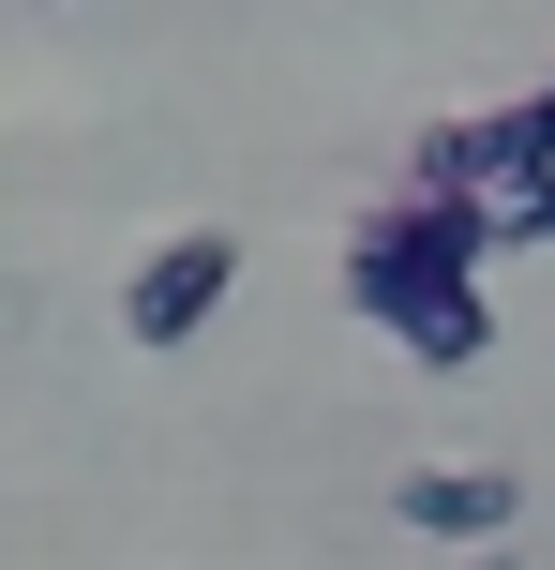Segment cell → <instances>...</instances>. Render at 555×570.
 <instances>
[{
    "label": "cell",
    "instance_id": "3957f363",
    "mask_svg": "<svg viewBox=\"0 0 555 570\" xmlns=\"http://www.w3.org/2000/svg\"><path fill=\"white\" fill-rule=\"evenodd\" d=\"M541 166H555L541 90H526V106H480V120H436V136L406 150V180H420V196H466V210H496L511 180H541Z\"/></svg>",
    "mask_w": 555,
    "mask_h": 570
},
{
    "label": "cell",
    "instance_id": "6da1fadb",
    "mask_svg": "<svg viewBox=\"0 0 555 570\" xmlns=\"http://www.w3.org/2000/svg\"><path fill=\"white\" fill-rule=\"evenodd\" d=\"M496 210H466V196H390L376 226L346 240V315L360 331H390L420 375H466L480 345H496Z\"/></svg>",
    "mask_w": 555,
    "mask_h": 570
},
{
    "label": "cell",
    "instance_id": "8992f818",
    "mask_svg": "<svg viewBox=\"0 0 555 570\" xmlns=\"http://www.w3.org/2000/svg\"><path fill=\"white\" fill-rule=\"evenodd\" d=\"M466 570H526V556H496V541H480V556H466Z\"/></svg>",
    "mask_w": 555,
    "mask_h": 570
},
{
    "label": "cell",
    "instance_id": "5b68a950",
    "mask_svg": "<svg viewBox=\"0 0 555 570\" xmlns=\"http://www.w3.org/2000/svg\"><path fill=\"white\" fill-rule=\"evenodd\" d=\"M496 256H555V166L496 196Z\"/></svg>",
    "mask_w": 555,
    "mask_h": 570
},
{
    "label": "cell",
    "instance_id": "52a82bcc",
    "mask_svg": "<svg viewBox=\"0 0 555 570\" xmlns=\"http://www.w3.org/2000/svg\"><path fill=\"white\" fill-rule=\"evenodd\" d=\"M541 120H555V76H541Z\"/></svg>",
    "mask_w": 555,
    "mask_h": 570
},
{
    "label": "cell",
    "instance_id": "277c9868",
    "mask_svg": "<svg viewBox=\"0 0 555 570\" xmlns=\"http://www.w3.org/2000/svg\"><path fill=\"white\" fill-rule=\"evenodd\" d=\"M511 511H526L511 465H406V481H390V525H406V541H450V556H480Z\"/></svg>",
    "mask_w": 555,
    "mask_h": 570
},
{
    "label": "cell",
    "instance_id": "7a4b0ae2",
    "mask_svg": "<svg viewBox=\"0 0 555 570\" xmlns=\"http://www.w3.org/2000/svg\"><path fill=\"white\" fill-rule=\"evenodd\" d=\"M226 301H240V226H180L120 271V345H196Z\"/></svg>",
    "mask_w": 555,
    "mask_h": 570
}]
</instances>
